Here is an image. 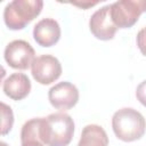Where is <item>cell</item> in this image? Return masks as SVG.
I'll return each instance as SVG.
<instances>
[{
  "instance_id": "1",
  "label": "cell",
  "mask_w": 146,
  "mask_h": 146,
  "mask_svg": "<svg viewBox=\"0 0 146 146\" xmlns=\"http://www.w3.org/2000/svg\"><path fill=\"white\" fill-rule=\"evenodd\" d=\"M74 135V121L64 112L39 117V138L46 146H68Z\"/></svg>"
},
{
  "instance_id": "2",
  "label": "cell",
  "mask_w": 146,
  "mask_h": 146,
  "mask_svg": "<svg viewBox=\"0 0 146 146\" xmlns=\"http://www.w3.org/2000/svg\"><path fill=\"white\" fill-rule=\"evenodd\" d=\"M112 128L120 140L130 143L144 136L146 131V120L137 110L123 107L113 114Z\"/></svg>"
},
{
  "instance_id": "3",
  "label": "cell",
  "mask_w": 146,
  "mask_h": 146,
  "mask_svg": "<svg viewBox=\"0 0 146 146\" xmlns=\"http://www.w3.org/2000/svg\"><path fill=\"white\" fill-rule=\"evenodd\" d=\"M42 7V0H13L3 9L5 24L9 30H22L39 16Z\"/></svg>"
},
{
  "instance_id": "4",
  "label": "cell",
  "mask_w": 146,
  "mask_h": 146,
  "mask_svg": "<svg viewBox=\"0 0 146 146\" xmlns=\"http://www.w3.org/2000/svg\"><path fill=\"white\" fill-rule=\"evenodd\" d=\"M146 13V0H119L111 5V17L117 29H130Z\"/></svg>"
},
{
  "instance_id": "5",
  "label": "cell",
  "mask_w": 146,
  "mask_h": 146,
  "mask_svg": "<svg viewBox=\"0 0 146 146\" xmlns=\"http://www.w3.org/2000/svg\"><path fill=\"white\" fill-rule=\"evenodd\" d=\"M35 51L25 40H14L9 42L3 52L6 63L15 70H27L34 62Z\"/></svg>"
},
{
  "instance_id": "6",
  "label": "cell",
  "mask_w": 146,
  "mask_h": 146,
  "mask_svg": "<svg viewBox=\"0 0 146 146\" xmlns=\"http://www.w3.org/2000/svg\"><path fill=\"white\" fill-rule=\"evenodd\" d=\"M62 71L60 62L52 55H41L31 65L33 79L43 86L55 82L60 76Z\"/></svg>"
},
{
  "instance_id": "7",
  "label": "cell",
  "mask_w": 146,
  "mask_h": 146,
  "mask_svg": "<svg viewBox=\"0 0 146 146\" xmlns=\"http://www.w3.org/2000/svg\"><path fill=\"white\" fill-rule=\"evenodd\" d=\"M89 29L94 36L98 40H112L117 27L111 17V5H106L97 9L89 19Z\"/></svg>"
},
{
  "instance_id": "8",
  "label": "cell",
  "mask_w": 146,
  "mask_h": 146,
  "mask_svg": "<svg viewBox=\"0 0 146 146\" xmlns=\"http://www.w3.org/2000/svg\"><path fill=\"white\" fill-rule=\"evenodd\" d=\"M48 99L52 107L60 111H67L78 104L79 90L73 83L68 81L58 82L49 89Z\"/></svg>"
},
{
  "instance_id": "9",
  "label": "cell",
  "mask_w": 146,
  "mask_h": 146,
  "mask_svg": "<svg viewBox=\"0 0 146 146\" xmlns=\"http://www.w3.org/2000/svg\"><path fill=\"white\" fill-rule=\"evenodd\" d=\"M33 38L41 47L55 46L60 39V26L54 18H42L33 27Z\"/></svg>"
},
{
  "instance_id": "10",
  "label": "cell",
  "mask_w": 146,
  "mask_h": 146,
  "mask_svg": "<svg viewBox=\"0 0 146 146\" xmlns=\"http://www.w3.org/2000/svg\"><path fill=\"white\" fill-rule=\"evenodd\" d=\"M2 90L13 100H22L31 91V81L24 73H13L3 81Z\"/></svg>"
},
{
  "instance_id": "11",
  "label": "cell",
  "mask_w": 146,
  "mask_h": 146,
  "mask_svg": "<svg viewBox=\"0 0 146 146\" xmlns=\"http://www.w3.org/2000/svg\"><path fill=\"white\" fill-rule=\"evenodd\" d=\"M78 146H108V136L98 124H88L82 129Z\"/></svg>"
},
{
  "instance_id": "12",
  "label": "cell",
  "mask_w": 146,
  "mask_h": 146,
  "mask_svg": "<svg viewBox=\"0 0 146 146\" xmlns=\"http://www.w3.org/2000/svg\"><path fill=\"white\" fill-rule=\"evenodd\" d=\"M1 135L5 136L11 130L14 124V114L11 107L5 103H1Z\"/></svg>"
},
{
  "instance_id": "13",
  "label": "cell",
  "mask_w": 146,
  "mask_h": 146,
  "mask_svg": "<svg viewBox=\"0 0 146 146\" xmlns=\"http://www.w3.org/2000/svg\"><path fill=\"white\" fill-rule=\"evenodd\" d=\"M136 41H137V46H138L140 52H141L144 56H146V26L143 27V29L137 33Z\"/></svg>"
},
{
  "instance_id": "14",
  "label": "cell",
  "mask_w": 146,
  "mask_h": 146,
  "mask_svg": "<svg viewBox=\"0 0 146 146\" xmlns=\"http://www.w3.org/2000/svg\"><path fill=\"white\" fill-rule=\"evenodd\" d=\"M136 97L139 103L146 107V80L141 81L136 89Z\"/></svg>"
},
{
  "instance_id": "15",
  "label": "cell",
  "mask_w": 146,
  "mask_h": 146,
  "mask_svg": "<svg viewBox=\"0 0 146 146\" xmlns=\"http://www.w3.org/2000/svg\"><path fill=\"white\" fill-rule=\"evenodd\" d=\"M98 3V1H94V2H90V1H88V2H72V5H74V6H78V7H80V8H82V9H86V8H88V7H92V6H95V5H97Z\"/></svg>"
},
{
  "instance_id": "16",
  "label": "cell",
  "mask_w": 146,
  "mask_h": 146,
  "mask_svg": "<svg viewBox=\"0 0 146 146\" xmlns=\"http://www.w3.org/2000/svg\"><path fill=\"white\" fill-rule=\"evenodd\" d=\"M22 146H44V144L39 140H27L22 143Z\"/></svg>"
},
{
  "instance_id": "17",
  "label": "cell",
  "mask_w": 146,
  "mask_h": 146,
  "mask_svg": "<svg viewBox=\"0 0 146 146\" xmlns=\"http://www.w3.org/2000/svg\"><path fill=\"white\" fill-rule=\"evenodd\" d=\"M0 146H8V145H7L6 143H3V141H1V143H0Z\"/></svg>"
}]
</instances>
